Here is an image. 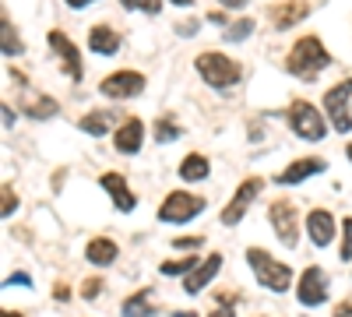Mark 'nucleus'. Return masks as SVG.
<instances>
[{
  "mask_svg": "<svg viewBox=\"0 0 352 317\" xmlns=\"http://www.w3.org/2000/svg\"><path fill=\"white\" fill-rule=\"evenodd\" d=\"M328 64H331V53L324 50V43H320L317 36L296 39V46H292L289 56H285L289 74H296V78H303V81H310L317 71H324Z\"/></svg>",
  "mask_w": 352,
  "mask_h": 317,
  "instance_id": "f257e3e1",
  "label": "nucleus"
},
{
  "mask_svg": "<svg viewBox=\"0 0 352 317\" xmlns=\"http://www.w3.org/2000/svg\"><path fill=\"white\" fill-rule=\"evenodd\" d=\"M247 265H250L254 278H257L268 293H289V285H292V268L282 265V261H275L268 250L250 247V250H247Z\"/></svg>",
  "mask_w": 352,
  "mask_h": 317,
  "instance_id": "f03ea898",
  "label": "nucleus"
},
{
  "mask_svg": "<svg viewBox=\"0 0 352 317\" xmlns=\"http://www.w3.org/2000/svg\"><path fill=\"white\" fill-rule=\"evenodd\" d=\"M194 67H197V74H201V81L204 85H212V89H232L240 78H243V67L232 61V56H226V53H201L197 61H194Z\"/></svg>",
  "mask_w": 352,
  "mask_h": 317,
  "instance_id": "7ed1b4c3",
  "label": "nucleus"
},
{
  "mask_svg": "<svg viewBox=\"0 0 352 317\" xmlns=\"http://www.w3.org/2000/svg\"><path fill=\"white\" fill-rule=\"evenodd\" d=\"M285 120H289V127H292V134L296 138H303V141H320L328 134V127H324V117L307 102V99H296V102H289V109H285Z\"/></svg>",
  "mask_w": 352,
  "mask_h": 317,
  "instance_id": "20e7f679",
  "label": "nucleus"
},
{
  "mask_svg": "<svg viewBox=\"0 0 352 317\" xmlns=\"http://www.w3.org/2000/svg\"><path fill=\"white\" fill-rule=\"evenodd\" d=\"M349 102H352V78L331 85V89L324 92V113L328 120L335 124L338 134H349L352 131V113H349Z\"/></svg>",
  "mask_w": 352,
  "mask_h": 317,
  "instance_id": "39448f33",
  "label": "nucleus"
},
{
  "mask_svg": "<svg viewBox=\"0 0 352 317\" xmlns=\"http://www.w3.org/2000/svg\"><path fill=\"white\" fill-rule=\"evenodd\" d=\"M201 212H204V197L187 194V190H173V194L162 201L159 219H162V222H169V226H184V222L197 219Z\"/></svg>",
  "mask_w": 352,
  "mask_h": 317,
  "instance_id": "423d86ee",
  "label": "nucleus"
},
{
  "mask_svg": "<svg viewBox=\"0 0 352 317\" xmlns=\"http://www.w3.org/2000/svg\"><path fill=\"white\" fill-rule=\"evenodd\" d=\"M268 222L275 229V237L285 243V247H296L300 243V215H296V205L292 201H272L268 205Z\"/></svg>",
  "mask_w": 352,
  "mask_h": 317,
  "instance_id": "0eeeda50",
  "label": "nucleus"
},
{
  "mask_svg": "<svg viewBox=\"0 0 352 317\" xmlns=\"http://www.w3.org/2000/svg\"><path fill=\"white\" fill-rule=\"evenodd\" d=\"M144 85L148 81H144L141 71H116V74L102 78L99 92L106 99H138V96H144Z\"/></svg>",
  "mask_w": 352,
  "mask_h": 317,
  "instance_id": "6e6552de",
  "label": "nucleus"
},
{
  "mask_svg": "<svg viewBox=\"0 0 352 317\" xmlns=\"http://www.w3.org/2000/svg\"><path fill=\"white\" fill-rule=\"evenodd\" d=\"M296 300H300L303 307H320V303L328 300V275H324V268L310 265V268L300 275V285H296Z\"/></svg>",
  "mask_w": 352,
  "mask_h": 317,
  "instance_id": "1a4fd4ad",
  "label": "nucleus"
},
{
  "mask_svg": "<svg viewBox=\"0 0 352 317\" xmlns=\"http://www.w3.org/2000/svg\"><path fill=\"white\" fill-rule=\"evenodd\" d=\"M261 190H264V180H261V177H250V180H243V184H240V190L232 194V201H229V205H226V212H222V226H236V222L247 215L250 201H254Z\"/></svg>",
  "mask_w": 352,
  "mask_h": 317,
  "instance_id": "9d476101",
  "label": "nucleus"
},
{
  "mask_svg": "<svg viewBox=\"0 0 352 317\" xmlns=\"http://www.w3.org/2000/svg\"><path fill=\"white\" fill-rule=\"evenodd\" d=\"M50 39V50L60 56V64H64V74L71 78V81H81V53H78V46L60 32V28H53V32L46 36Z\"/></svg>",
  "mask_w": 352,
  "mask_h": 317,
  "instance_id": "9b49d317",
  "label": "nucleus"
},
{
  "mask_svg": "<svg viewBox=\"0 0 352 317\" xmlns=\"http://www.w3.org/2000/svg\"><path fill=\"white\" fill-rule=\"evenodd\" d=\"M113 145H116V152H120V155H138L141 145H144V124L138 117L120 120V131H116Z\"/></svg>",
  "mask_w": 352,
  "mask_h": 317,
  "instance_id": "f8f14e48",
  "label": "nucleus"
},
{
  "mask_svg": "<svg viewBox=\"0 0 352 317\" xmlns=\"http://www.w3.org/2000/svg\"><path fill=\"white\" fill-rule=\"evenodd\" d=\"M219 268H222V254L215 250L212 257H204V261L190 272V275H184V293H190V296H201V289L208 285L215 275H219Z\"/></svg>",
  "mask_w": 352,
  "mask_h": 317,
  "instance_id": "ddd939ff",
  "label": "nucleus"
},
{
  "mask_svg": "<svg viewBox=\"0 0 352 317\" xmlns=\"http://www.w3.org/2000/svg\"><path fill=\"white\" fill-rule=\"evenodd\" d=\"M99 184L109 190L113 208H116V212H134V208H138V197H134V190L127 187V180L120 177V173H102Z\"/></svg>",
  "mask_w": 352,
  "mask_h": 317,
  "instance_id": "4468645a",
  "label": "nucleus"
},
{
  "mask_svg": "<svg viewBox=\"0 0 352 317\" xmlns=\"http://www.w3.org/2000/svg\"><path fill=\"white\" fill-rule=\"evenodd\" d=\"M307 229H310V240L314 247H328L335 240V215L328 208H314L307 215Z\"/></svg>",
  "mask_w": 352,
  "mask_h": 317,
  "instance_id": "2eb2a0df",
  "label": "nucleus"
},
{
  "mask_svg": "<svg viewBox=\"0 0 352 317\" xmlns=\"http://www.w3.org/2000/svg\"><path fill=\"white\" fill-rule=\"evenodd\" d=\"M324 169H328V162H324V159H300V162L285 166V169L278 173V180H275V184L292 187V184H303L307 177H314V173H324Z\"/></svg>",
  "mask_w": 352,
  "mask_h": 317,
  "instance_id": "dca6fc26",
  "label": "nucleus"
},
{
  "mask_svg": "<svg viewBox=\"0 0 352 317\" xmlns=\"http://www.w3.org/2000/svg\"><path fill=\"white\" fill-rule=\"evenodd\" d=\"M21 106H25V117H32V120H50V117H56V113H60V106H56L50 96H39V92H32V89H25Z\"/></svg>",
  "mask_w": 352,
  "mask_h": 317,
  "instance_id": "f3484780",
  "label": "nucleus"
},
{
  "mask_svg": "<svg viewBox=\"0 0 352 317\" xmlns=\"http://www.w3.org/2000/svg\"><path fill=\"white\" fill-rule=\"evenodd\" d=\"M88 46H92V53L113 56V53H120V36H116V28H109V25H96L92 32H88Z\"/></svg>",
  "mask_w": 352,
  "mask_h": 317,
  "instance_id": "a211bd4d",
  "label": "nucleus"
},
{
  "mask_svg": "<svg viewBox=\"0 0 352 317\" xmlns=\"http://www.w3.org/2000/svg\"><path fill=\"white\" fill-rule=\"evenodd\" d=\"M116 254H120V247H116L109 237H96L92 243L85 247V257H88V265H99V268H106V265H113L116 261Z\"/></svg>",
  "mask_w": 352,
  "mask_h": 317,
  "instance_id": "6ab92c4d",
  "label": "nucleus"
},
{
  "mask_svg": "<svg viewBox=\"0 0 352 317\" xmlns=\"http://www.w3.org/2000/svg\"><path fill=\"white\" fill-rule=\"evenodd\" d=\"M303 18H307V4H303V0H285V4H278L272 11V25L282 28V32H285V28H292L296 21H303Z\"/></svg>",
  "mask_w": 352,
  "mask_h": 317,
  "instance_id": "aec40b11",
  "label": "nucleus"
},
{
  "mask_svg": "<svg viewBox=\"0 0 352 317\" xmlns=\"http://www.w3.org/2000/svg\"><path fill=\"white\" fill-rule=\"evenodd\" d=\"M120 310H124V317H152V314H155V300H152V289H141V293L127 296Z\"/></svg>",
  "mask_w": 352,
  "mask_h": 317,
  "instance_id": "412c9836",
  "label": "nucleus"
},
{
  "mask_svg": "<svg viewBox=\"0 0 352 317\" xmlns=\"http://www.w3.org/2000/svg\"><path fill=\"white\" fill-rule=\"evenodd\" d=\"M208 173H212V166H208V159H204L201 152H190V155L180 162V177H184V180H190V184L208 180Z\"/></svg>",
  "mask_w": 352,
  "mask_h": 317,
  "instance_id": "4be33fe9",
  "label": "nucleus"
},
{
  "mask_svg": "<svg viewBox=\"0 0 352 317\" xmlns=\"http://www.w3.org/2000/svg\"><path fill=\"white\" fill-rule=\"evenodd\" d=\"M113 124H116V113H85L78 127L85 134H92V138H102V134H109Z\"/></svg>",
  "mask_w": 352,
  "mask_h": 317,
  "instance_id": "5701e85b",
  "label": "nucleus"
},
{
  "mask_svg": "<svg viewBox=\"0 0 352 317\" xmlns=\"http://www.w3.org/2000/svg\"><path fill=\"white\" fill-rule=\"evenodd\" d=\"M184 134V124H176L173 117H162V120H155V127H152V138L159 141V145H169V141H176Z\"/></svg>",
  "mask_w": 352,
  "mask_h": 317,
  "instance_id": "b1692460",
  "label": "nucleus"
},
{
  "mask_svg": "<svg viewBox=\"0 0 352 317\" xmlns=\"http://www.w3.org/2000/svg\"><path fill=\"white\" fill-rule=\"evenodd\" d=\"M250 32H254V18H240L226 28V43H243L250 39Z\"/></svg>",
  "mask_w": 352,
  "mask_h": 317,
  "instance_id": "393cba45",
  "label": "nucleus"
},
{
  "mask_svg": "<svg viewBox=\"0 0 352 317\" xmlns=\"http://www.w3.org/2000/svg\"><path fill=\"white\" fill-rule=\"evenodd\" d=\"M236 303H240V296L232 293V289H226V293H219V310H212L208 317H232V310H236Z\"/></svg>",
  "mask_w": 352,
  "mask_h": 317,
  "instance_id": "a878e982",
  "label": "nucleus"
},
{
  "mask_svg": "<svg viewBox=\"0 0 352 317\" xmlns=\"http://www.w3.org/2000/svg\"><path fill=\"white\" fill-rule=\"evenodd\" d=\"M197 265H201L197 257H184V261H166V265H162V275H190Z\"/></svg>",
  "mask_w": 352,
  "mask_h": 317,
  "instance_id": "bb28decb",
  "label": "nucleus"
},
{
  "mask_svg": "<svg viewBox=\"0 0 352 317\" xmlns=\"http://www.w3.org/2000/svg\"><path fill=\"white\" fill-rule=\"evenodd\" d=\"M21 43H18V36L11 32V21L4 18V56H21Z\"/></svg>",
  "mask_w": 352,
  "mask_h": 317,
  "instance_id": "cd10ccee",
  "label": "nucleus"
},
{
  "mask_svg": "<svg viewBox=\"0 0 352 317\" xmlns=\"http://www.w3.org/2000/svg\"><path fill=\"white\" fill-rule=\"evenodd\" d=\"M127 11H144V14H155L162 11V0H120Z\"/></svg>",
  "mask_w": 352,
  "mask_h": 317,
  "instance_id": "c85d7f7f",
  "label": "nucleus"
},
{
  "mask_svg": "<svg viewBox=\"0 0 352 317\" xmlns=\"http://www.w3.org/2000/svg\"><path fill=\"white\" fill-rule=\"evenodd\" d=\"M342 261H352V215L342 222Z\"/></svg>",
  "mask_w": 352,
  "mask_h": 317,
  "instance_id": "c756f323",
  "label": "nucleus"
},
{
  "mask_svg": "<svg viewBox=\"0 0 352 317\" xmlns=\"http://www.w3.org/2000/svg\"><path fill=\"white\" fill-rule=\"evenodd\" d=\"M14 208H18V194L11 190V184H4V208H0V212H4V219H11Z\"/></svg>",
  "mask_w": 352,
  "mask_h": 317,
  "instance_id": "7c9ffc66",
  "label": "nucleus"
},
{
  "mask_svg": "<svg viewBox=\"0 0 352 317\" xmlns=\"http://www.w3.org/2000/svg\"><path fill=\"white\" fill-rule=\"evenodd\" d=\"M99 293H102V282H99V278H88V282L81 285V296H85V300H96Z\"/></svg>",
  "mask_w": 352,
  "mask_h": 317,
  "instance_id": "2f4dec72",
  "label": "nucleus"
},
{
  "mask_svg": "<svg viewBox=\"0 0 352 317\" xmlns=\"http://www.w3.org/2000/svg\"><path fill=\"white\" fill-rule=\"evenodd\" d=\"M197 243H201V237H176L173 240V247H180V250L184 247H197Z\"/></svg>",
  "mask_w": 352,
  "mask_h": 317,
  "instance_id": "473e14b6",
  "label": "nucleus"
},
{
  "mask_svg": "<svg viewBox=\"0 0 352 317\" xmlns=\"http://www.w3.org/2000/svg\"><path fill=\"white\" fill-rule=\"evenodd\" d=\"M176 32H180V36H194V32H197V25H194V21H187V25L180 21V25H176Z\"/></svg>",
  "mask_w": 352,
  "mask_h": 317,
  "instance_id": "72a5a7b5",
  "label": "nucleus"
},
{
  "mask_svg": "<svg viewBox=\"0 0 352 317\" xmlns=\"http://www.w3.org/2000/svg\"><path fill=\"white\" fill-rule=\"evenodd\" d=\"M222 8H229V11H240V8H247V0H219Z\"/></svg>",
  "mask_w": 352,
  "mask_h": 317,
  "instance_id": "f704fd0d",
  "label": "nucleus"
},
{
  "mask_svg": "<svg viewBox=\"0 0 352 317\" xmlns=\"http://www.w3.org/2000/svg\"><path fill=\"white\" fill-rule=\"evenodd\" d=\"M331 317H352V303H338Z\"/></svg>",
  "mask_w": 352,
  "mask_h": 317,
  "instance_id": "c9c22d12",
  "label": "nucleus"
},
{
  "mask_svg": "<svg viewBox=\"0 0 352 317\" xmlns=\"http://www.w3.org/2000/svg\"><path fill=\"white\" fill-rule=\"evenodd\" d=\"M8 285H28V275H21V272H18V275H11V278H8Z\"/></svg>",
  "mask_w": 352,
  "mask_h": 317,
  "instance_id": "e433bc0d",
  "label": "nucleus"
},
{
  "mask_svg": "<svg viewBox=\"0 0 352 317\" xmlns=\"http://www.w3.org/2000/svg\"><path fill=\"white\" fill-rule=\"evenodd\" d=\"M67 8H88V4H96V0H64Z\"/></svg>",
  "mask_w": 352,
  "mask_h": 317,
  "instance_id": "4c0bfd02",
  "label": "nucleus"
},
{
  "mask_svg": "<svg viewBox=\"0 0 352 317\" xmlns=\"http://www.w3.org/2000/svg\"><path fill=\"white\" fill-rule=\"evenodd\" d=\"M4 127H14V113H11V106H4Z\"/></svg>",
  "mask_w": 352,
  "mask_h": 317,
  "instance_id": "58836bf2",
  "label": "nucleus"
},
{
  "mask_svg": "<svg viewBox=\"0 0 352 317\" xmlns=\"http://www.w3.org/2000/svg\"><path fill=\"white\" fill-rule=\"evenodd\" d=\"M173 4H176V8H190V4H194V0H173Z\"/></svg>",
  "mask_w": 352,
  "mask_h": 317,
  "instance_id": "ea45409f",
  "label": "nucleus"
},
{
  "mask_svg": "<svg viewBox=\"0 0 352 317\" xmlns=\"http://www.w3.org/2000/svg\"><path fill=\"white\" fill-rule=\"evenodd\" d=\"M173 317H197L194 310H180V314H173Z\"/></svg>",
  "mask_w": 352,
  "mask_h": 317,
  "instance_id": "a19ab883",
  "label": "nucleus"
},
{
  "mask_svg": "<svg viewBox=\"0 0 352 317\" xmlns=\"http://www.w3.org/2000/svg\"><path fill=\"white\" fill-rule=\"evenodd\" d=\"M0 317H21V314H11V310H4V314H0Z\"/></svg>",
  "mask_w": 352,
  "mask_h": 317,
  "instance_id": "79ce46f5",
  "label": "nucleus"
},
{
  "mask_svg": "<svg viewBox=\"0 0 352 317\" xmlns=\"http://www.w3.org/2000/svg\"><path fill=\"white\" fill-rule=\"evenodd\" d=\"M345 159H349V162H352V145H349V149H345Z\"/></svg>",
  "mask_w": 352,
  "mask_h": 317,
  "instance_id": "37998d69",
  "label": "nucleus"
}]
</instances>
